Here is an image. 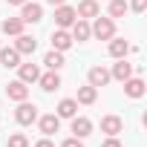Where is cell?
<instances>
[{"mask_svg":"<svg viewBox=\"0 0 147 147\" xmlns=\"http://www.w3.org/2000/svg\"><path fill=\"white\" fill-rule=\"evenodd\" d=\"M69 35H72V40H90V38H92L90 23H87V20H81V18L72 23V32H69Z\"/></svg>","mask_w":147,"mask_h":147,"instance_id":"cell-17","label":"cell"},{"mask_svg":"<svg viewBox=\"0 0 147 147\" xmlns=\"http://www.w3.org/2000/svg\"><path fill=\"white\" fill-rule=\"evenodd\" d=\"M18 72H20V81H23V84H35V81L40 78L38 63H18Z\"/></svg>","mask_w":147,"mask_h":147,"instance_id":"cell-12","label":"cell"},{"mask_svg":"<svg viewBox=\"0 0 147 147\" xmlns=\"http://www.w3.org/2000/svg\"><path fill=\"white\" fill-rule=\"evenodd\" d=\"M127 9H130L127 0H110V18H113V20H115V18H124Z\"/></svg>","mask_w":147,"mask_h":147,"instance_id":"cell-24","label":"cell"},{"mask_svg":"<svg viewBox=\"0 0 147 147\" xmlns=\"http://www.w3.org/2000/svg\"><path fill=\"white\" fill-rule=\"evenodd\" d=\"M133 75V63H127L124 58H118V63L113 66V72H110V78H115V81H127Z\"/></svg>","mask_w":147,"mask_h":147,"instance_id":"cell-16","label":"cell"},{"mask_svg":"<svg viewBox=\"0 0 147 147\" xmlns=\"http://www.w3.org/2000/svg\"><path fill=\"white\" fill-rule=\"evenodd\" d=\"M46 3H49V6H63L66 0H46Z\"/></svg>","mask_w":147,"mask_h":147,"instance_id":"cell-30","label":"cell"},{"mask_svg":"<svg viewBox=\"0 0 147 147\" xmlns=\"http://www.w3.org/2000/svg\"><path fill=\"white\" fill-rule=\"evenodd\" d=\"M23 26H26V23H23L20 18H6V20H3V35H15V38H18V35H23Z\"/></svg>","mask_w":147,"mask_h":147,"instance_id":"cell-21","label":"cell"},{"mask_svg":"<svg viewBox=\"0 0 147 147\" xmlns=\"http://www.w3.org/2000/svg\"><path fill=\"white\" fill-rule=\"evenodd\" d=\"M26 0H9V6H23Z\"/></svg>","mask_w":147,"mask_h":147,"instance_id":"cell-31","label":"cell"},{"mask_svg":"<svg viewBox=\"0 0 147 147\" xmlns=\"http://www.w3.org/2000/svg\"><path fill=\"white\" fill-rule=\"evenodd\" d=\"M75 113H78V101L75 98H63L58 104V118H72Z\"/></svg>","mask_w":147,"mask_h":147,"instance_id":"cell-20","label":"cell"},{"mask_svg":"<svg viewBox=\"0 0 147 147\" xmlns=\"http://www.w3.org/2000/svg\"><path fill=\"white\" fill-rule=\"evenodd\" d=\"M130 9H133V12H138V15H141V12H144V9H147V0H133V6H130Z\"/></svg>","mask_w":147,"mask_h":147,"instance_id":"cell-26","label":"cell"},{"mask_svg":"<svg viewBox=\"0 0 147 147\" xmlns=\"http://www.w3.org/2000/svg\"><path fill=\"white\" fill-rule=\"evenodd\" d=\"M61 147H84V141H81V138H75V136H72V138H66V141H63Z\"/></svg>","mask_w":147,"mask_h":147,"instance_id":"cell-27","label":"cell"},{"mask_svg":"<svg viewBox=\"0 0 147 147\" xmlns=\"http://www.w3.org/2000/svg\"><path fill=\"white\" fill-rule=\"evenodd\" d=\"M6 95H9V101H26V98H29V87L18 78V81H12V84L6 87Z\"/></svg>","mask_w":147,"mask_h":147,"instance_id":"cell-7","label":"cell"},{"mask_svg":"<svg viewBox=\"0 0 147 147\" xmlns=\"http://www.w3.org/2000/svg\"><path fill=\"white\" fill-rule=\"evenodd\" d=\"M6 147H29V138H26L23 133H15V136H9Z\"/></svg>","mask_w":147,"mask_h":147,"instance_id":"cell-25","label":"cell"},{"mask_svg":"<svg viewBox=\"0 0 147 147\" xmlns=\"http://www.w3.org/2000/svg\"><path fill=\"white\" fill-rule=\"evenodd\" d=\"M15 121H18V124H23V127L35 124V121H38V107H35V104H29V101H18Z\"/></svg>","mask_w":147,"mask_h":147,"instance_id":"cell-2","label":"cell"},{"mask_svg":"<svg viewBox=\"0 0 147 147\" xmlns=\"http://www.w3.org/2000/svg\"><path fill=\"white\" fill-rule=\"evenodd\" d=\"M90 32L98 38V40H110V38H115V20L113 18H95V23L90 26Z\"/></svg>","mask_w":147,"mask_h":147,"instance_id":"cell-1","label":"cell"},{"mask_svg":"<svg viewBox=\"0 0 147 147\" xmlns=\"http://www.w3.org/2000/svg\"><path fill=\"white\" fill-rule=\"evenodd\" d=\"M38 84H40V90L52 92V90H58V87H61V75H58L55 69H49V72H43V75L38 78Z\"/></svg>","mask_w":147,"mask_h":147,"instance_id":"cell-14","label":"cell"},{"mask_svg":"<svg viewBox=\"0 0 147 147\" xmlns=\"http://www.w3.org/2000/svg\"><path fill=\"white\" fill-rule=\"evenodd\" d=\"M124 130V121L118 118V115H104L101 118V133H107V136H118Z\"/></svg>","mask_w":147,"mask_h":147,"instance_id":"cell-11","label":"cell"},{"mask_svg":"<svg viewBox=\"0 0 147 147\" xmlns=\"http://www.w3.org/2000/svg\"><path fill=\"white\" fill-rule=\"evenodd\" d=\"M75 15H78L81 20H87V18H98V15H101L98 0H81V3H78V9H75Z\"/></svg>","mask_w":147,"mask_h":147,"instance_id":"cell-6","label":"cell"},{"mask_svg":"<svg viewBox=\"0 0 147 147\" xmlns=\"http://www.w3.org/2000/svg\"><path fill=\"white\" fill-rule=\"evenodd\" d=\"M95 98H98V90L95 87H90V84L87 87H78V98H75L78 104H95Z\"/></svg>","mask_w":147,"mask_h":147,"instance_id":"cell-23","label":"cell"},{"mask_svg":"<svg viewBox=\"0 0 147 147\" xmlns=\"http://www.w3.org/2000/svg\"><path fill=\"white\" fill-rule=\"evenodd\" d=\"M75 20H78V15H75V9H72V6L63 3V6L55 9V23H58V29H69Z\"/></svg>","mask_w":147,"mask_h":147,"instance_id":"cell-3","label":"cell"},{"mask_svg":"<svg viewBox=\"0 0 147 147\" xmlns=\"http://www.w3.org/2000/svg\"><path fill=\"white\" fill-rule=\"evenodd\" d=\"M121 84H124V92H127L130 98H141V95H144V81H141V78H133V75H130V78L121 81Z\"/></svg>","mask_w":147,"mask_h":147,"instance_id":"cell-15","label":"cell"},{"mask_svg":"<svg viewBox=\"0 0 147 147\" xmlns=\"http://www.w3.org/2000/svg\"><path fill=\"white\" fill-rule=\"evenodd\" d=\"M15 49H18L20 55H32V52L38 49V40H35V38H29V35H18V40H15Z\"/></svg>","mask_w":147,"mask_h":147,"instance_id":"cell-18","label":"cell"},{"mask_svg":"<svg viewBox=\"0 0 147 147\" xmlns=\"http://www.w3.org/2000/svg\"><path fill=\"white\" fill-rule=\"evenodd\" d=\"M101 147H121V141H118V138H115V136H110V138H107V141H104V144H101Z\"/></svg>","mask_w":147,"mask_h":147,"instance_id":"cell-28","label":"cell"},{"mask_svg":"<svg viewBox=\"0 0 147 147\" xmlns=\"http://www.w3.org/2000/svg\"><path fill=\"white\" fill-rule=\"evenodd\" d=\"M72 43H75V40H72V35H69L66 29H58V32H52V49H58V52H66Z\"/></svg>","mask_w":147,"mask_h":147,"instance_id":"cell-10","label":"cell"},{"mask_svg":"<svg viewBox=\"0 0 147 147\" xmlns=\"http://www.w3.org/2000/svg\"><path fill=\"white\" fill-rule=\"evenodd\" d=\"M0 63H3L6 69H18V63H20V52L15 49V46H0Z\"/></svg>","mask_w":147,"mask_h":147,"instance_id":"cell-9","label":"cell"},{"mask_svg":"<svg viewBox=\"0 0 147 147\" xmlns=\"http://www.w3.org/2000/svg\"><path fill=\"white\" fill-rule=\"evenodd\" d=\"M43 66L46 69H61L63 66V52H58V49H52V52H46V58H43Z\"/></svg>","mask_w":147,"mask_h":147,"instance_id":"cell-22","label":"cell"},{"mask_svg":"<svg viewBox=\"0 0 147 147\" xmlns=\"http://www.w3.org/2000/svg\"><path fill=\"white\" fill-rule=\"evenodd\" d=\"M130 49H133V46H130L124 38H110V55H113V58H127Z\"/></svg>","mask_w":147,"mask_h":147,"instance_id":"cell-19","label":"cell"},{"mask_svg":"<svg viewBox=\"0 0 147 147\" xmlns=\"http://www.w3.org/2000/svg\"><path fill=\"white\" fill-rule=\"evenodd\" d=\"M40 18H43L40 3H32V0H26V3L20 6V20H23V23H38Z\"/></svg>","mask_w":147,"mask_h":147,"instance_id":"cell-4","label":"cell"},{"mask_svg":"<svg viewBox=\"0 0 147 147\" xmlns=\"http://www.w3.org/2000/svg\"><path fill=\"white\" fill-rule=\"evenodd\" d=\"M38 127H40V133H43V136H55V133L61 130V118H58L55 113L40 115V118H38Z\"/></svg>","mask_w":147,"mask_h":147,"instance_id":"cell-5","label":"cell"},{"mask_svg":"<svg viewBox=\"0 0 147 147\" xmlns=\"http://www.w3.org/2000/svg\"><path fill=\"white\" fill-rule=\"evenodd\" d=\"M72 133H75V138H87L92 133V121L84 115H72Z\"/></svg>","mask_w":147,"mask_h":147,"instance_id":"cell-8","label":"cell"},{"mask_svg":"<svg viewBox=\"0 0 147 147\" xmlns=\"http://www.w3.org/2000/svg\"><path fill=\"white\" fill-rule=\"evenodd\" d=\"M35 147H55V144H52V141H49V138H40V141H38V144H35Z\"/></svg>","mask_w":147,"mask_h":147,"instance_id":"cell-29","label":"cell"},{"mask_svg":"<svg viewBox=\"0 0 147 147\" xmlns=\"http://www.w3.org/2000/svg\"><path fill=\"white\" fill-rule=\"evenodd\" d=\"M87 78H90V87L98 90V87H107V84H110V72H107L104 66H92Z\"/></svg>","mask_w":147,"mask_h":147,"instance_id":"cell-13","label":"cell"}]
</instances>
